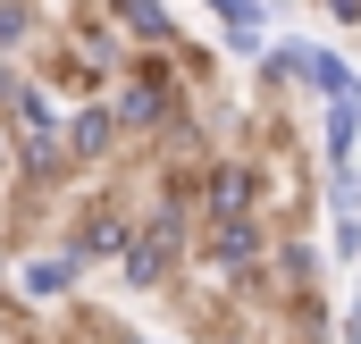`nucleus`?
Returning a JSON list of instances; mask_svg holds the SVG:
<instances>
[{
	"instance_id": "obj_1",
	"label": "nucleus",
	"mask_w": 361,
	"mask_h": 344,
	"mask_svg": "<svg viewBox=\"0 0 361 344\" xmlns=\"http://www.w3.org/2000/svg\"><path fill=\"white\" fill-rule=\"evenodd\" d=\"M177 260H185V193H177V202H160L152 227L126 235V285H160Z\"/></svg>"
},
{
	"instance_id": "obj_2",
	"label": "nucleus",
	"mask_w": 361,
	"mask_h": 344,
	"mask_svg": "<svg viewBox=\"0 0 361 344\" xmlns=\"http://www.w3.org/2000/svg\"><path fill=\"white\" fill-rule=\"evenodd\" d=\"M8 126H17V143H25V168H34V176H51L59 160H68V126H59L51 92L17 85V92H8Z\"/></svg>"
},
{
	"instance_id": "obj_3",
	"label": "nucleus",
	"mask_w": 361,
	"mask_h": 344,
	"mask_svg": "<svg viewBox=\"0 0 361 344\" xmlns=\"http://www.w3.org/2000/svg\"><path fill=\"white\" fill-rule=\"evenodd\" d=\"M202 260H210L219 277H261V260H269V227H261V210H244V219H210Z\"/></svg>"
},
{
	"instance_id": "obj_4",
	"label": "nucleus",
	"mask_w": 361,
	"mask_h": 344,
	"mask_svg": "<svg viewBox=\"0 0 361 344\" xmlns=\"http://www.w3.org/2000/svg\"><path fill=\"white\" fill-rule=\"evenodd\" d=\"M118 126H169L177 118V76L160 68V59H143V68H126V85H118Z\"/></svg>"
},
{
	"instance_id": "obj_5",
	"label": "nucleus",
	"mask_w": 361,
	"mask_h": 344,
	"mask_svg": "<svg viewBox=\"0 0 361 344\" xmlns=\"http://www.w3.org/2000/svg\"><path fill=\"white\" fill-rule=\"evenodd\" d=\"M193 210H202V219H244V210H261V168H252V160H210L202 185H193Z\"/></svg>"
},
{
	"instance_id": "obj_6",
	"label": "nucleus",
	"mask_w": 361,
	"mask_h": 344,
	"mask_svg": "<svg viewBox=\"0 0 361 344\" xmlns=\"http://www.w3.org/2000/svg\"><path fill=\"white\" fill-rule=\"evenodd\" d=\"M302 92L311 101H336V92H361V76H353V59L336 42H302Z\"/></svg>"
},
{
	"instance_id": "obj_7",
	"label": "nucleus",
	"mask_w": 361,
	"mask_h": 344,
	"mask_svg": "<svg viewBox=\"0 0 361 344\" xmlns=\"http://www.w3.org/2000/svg\"><path fill=\"white\" fill-rule=\"evenodd\" d=\"M109 17H118V25H126V42H143V51H169V42H177L169 0H109Z\"/></svg>"
},
{
	"instance_id": "obj_8",
	"label": "nucleus",
	"mask_w": 361,
	"mask_h": 344,
	"mask_svg": "<svg viewBox=\"0 0 361 344\" xmlns=\"http://www.w3.org/2000/svg\"><path fill=\"white\" fill-rule=\"evenodd\" d=\"M202 8L227 25V51H244V59L261 51V34H269V0H202Z\"/></svg>"
},
{
	"instance_id": "obj_9",
	"label": "nucleus",
	"mask_w": 361,
	"mask_h": 344,
	"mask_svg": "<svg viewBox=\"0 0 361 344\" xmlns=\"http://www.w3.org/2000/svg\"><path fill=\"white\" fill-rule=\"evenodd\" d=\"M353 143H361V92L319 101V152H328V160H353Z\"/></svg>"
},
{
	"instance_id": "obj_10",
	"label": "nucleus",
	"mask_w": 361,
	"mask_h": 344,
	"mask_svg": "<svg viewBox=\"0 0 361 344\" xmlns=\"http://www.w3.org/2000/svg\"><path fill=\"white\" fill-rule=\"evenodd\" d=\"M109 143H118V109H109V101H85V109L68 118V152H76V160H101Z\"/></svg>"
},
{
	"instance_id": "obj_11",
	"label": "nucleus",
	"mask_w": 361,
	"mask_h": 344,
	"mask_svg": "<svg viewBox=\"0 0 361 344\" xmlns=\"http://www.w3.org/2000/svg\"><path fill=\"white\" fill-rule=\"evenodd\" d=\"M126 235H135V227H126L118 210H92L85 227H76V244H68V252H76V260H109V252H126Z\"/></svg>"
},
{
	"instance_id": "obj_12",
	"label": "nucleus",
	"mask_w": 361,
	"mask_h": 344,
	"mask_svg": "<svg viewBox=\"0 0 361 344\" xmlns=\"http://www.w3.org/2000/svg\"><path fill=\"white\" fill-rule=\"evenodd\" d=\"M76 269H85L76 252H42V260H25V294H34V302H51V294H68V285H76Z\"/></svg>"
},
{
	"instance_id": "obj_13",
	"label": "nucleus",
	"mask_w": 361,
	"mask_h": 344,
	"mask_svg": "<svg viewBox=\"0 0 361 344\" xmlns=\"http://www.w3.org/2000/svg\"><path fill=\"white\" fill-rule=\"evenodd\" d=\"M269 260H277V277H286V285H311V277H319V244H302V235H286Z\"/></svg>"
},
{
	"instance_id": "obj_14",
	"label": "nucleus",
	"mask_w": 361,
	"mask_h": 344,
	"mask_svg": "<svg viewBox=\"0 0 361 344\" xmlns=\"http://www.w3.org/2000/svg\"><path fill=\"white\" fill-rule=\"evenodd\" d=\"M328 210H361V168L353 160H328Z\"/></svg>"
},
{
	"instance_id": "obj_15",
	"label": "nucleus",
	"mask_w": 361,
	"mask_h": 344,
	"mask_svg": "<svg viewBox=\"0 0 361 344\" xmlns=\"http://www.w3.org/2000/svg\"><path fill=\"white\" fill-rule=\"evenodd\" d=\"M328 252H336V260H361V210H336V227H328Z\"/></svg>"
},
{
	"instance_id": "obj_16",
	"label": "nucleus",
	"mask_w": 361,
	"mask_h": 344,
	"mask_svg": "<svg viewBox=\"0 0 361 344\" xmlns=\"http://www.w3.org/2000/svg\"><path fill=\"white\" fill-rule=\"evenodd\" d=\"M25 25H34V17H25V0H0V51H17V42H25Z\"/></svg>"
},
{
	"instance_id": "obj_17",
	"label": "nucleus",
	"mask_w": 361,
	"mask_h": 344,
	"mask_svg": "<svg viewBox=\"0 0 361 344\" xmlns=\"http://www.w3.org/2000/svg\"><path fill=\"white\" fill-rule=\"evenodd\" d=\"M319 8H328L336 25H361V0H319Z\"/></svg>"
},
{
	"instance_id": "obj_18",
	"label": "nucleus",
	"mask_w": 361,
	"mask_h": 344,
	"mask_svg": "<svg viewBox=\"0 0 361 344\" xmlns=\"http://www.w3.org/2000/svg\"><path fill=\"white\" fill-rule=\"evenodd\" d=\"M345 344H361V294L345 302Z\"/></svg>"
},
{
	"instance_id": "obj_19",
	"label": "nucleus",
	"mask_w": 361,
	"mask_h": 344,
	"mask_svg": "<svg viewBox=\"0 0 361 344\" xmlns=\"http://www.w3.org/2000/svg\"><path fill=\"white\" fill-rule=\"evenodd\" d=\"M0 168H8V143H0Z\"/></svg>"
}]
</instances>
